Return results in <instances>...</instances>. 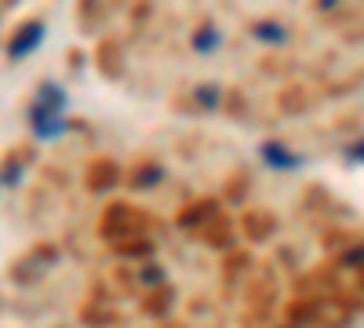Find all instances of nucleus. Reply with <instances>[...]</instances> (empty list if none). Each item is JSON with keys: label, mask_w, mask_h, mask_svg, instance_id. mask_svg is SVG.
<instances>
[{"label": "nucleus", "mask_w": 364, "mask_h": 328, "mask_svg": "<svg viewBox=\"0 0 364 328\" xmlns=\"http://www.w3.org/2000/svg\"><path fill=\"white\" fill-rule=\"evenodd\" d=\"M41 41H44V22H26V26H18V33L11 37L8 55H11V58H22V55L33 51Z\"/></svg>", "instance_id": "2"}, {"label": "nucleus", "mask_w": 364, "mask_h": 328, "mask_svg": "<svg viewBox=\"0 0 364 328\" xmlns=\"http://www.w3.org/2000/svg\"><path fill=\"white\" fill-rule=\"evenodd\" d=\"M262 161L273 164V168H299V164H302L291 150H284L281 142H266V146H262Z\"/></svg>", "instance_id": "3"}, {"label": "nucleus", "mask_w": 364, "mask_h": 328, "mask_svg": "<svg viewBox=\"0 0 364 328\" xmlns=\"http://www.w3.org/2000/svg\"><path fill=\"white\" fill-rule=\"evenodd\" d=\"M219 41H223V37H219V29H211V26H208V29H200V33L193 37V48H197V51H215Z\"/></svg>", "instance_id": "6"}, {"label": "nucleus", "mask_w": 364, "mask_h": 328, "mask_svg": "<svg viewBox=\"0 0 364 328\" xmlns=\"http://www.w3.org/2000/svg\"><path fill=\"white\" fill-rule=\"evenodd\" d=\"M63 110H66L63 88L41 84V92H37V99H33V110H29V117H63Z\"/></svg>", "instance_id": "1"}, {"label": "nucleus", "mask_w": 364, "mask_h": 328, "mask_svg": "<svg viewBox=\"0 0 364 328\" xmlns=\"http://www.w3.org/2000/svg\"><path fill=\"white\" fill-rule=\"evenodd\" d=\"M255 37L266 41V44H284V41H288V29L277 26V22H259V26H255Z\"/></svg>", "instance_id": "5"}, {"label": "nucleus", "mask_w": 364, "mask_h": 328, "mask_svg": "<svg viewBox=\"0 0 364 328\" xmlns=\"http://www.w3.org/2000/svg\"><path fill=\"white\" fill-rule=\"evenodd\" d=\"M350 157H353V161H364V142H360V146H353V150H350Z\"/></svg>", "instance_id": "9"}, {"label": "nucleus", "mask_w": 364, "mask_h": 328, "mask_svg": "<svg viewBox=\"0 0 364 328\" xmlns=\"http://www.w3.org/2000/svg\"><path fill=\"white\" fill-rule=\"evenodd\" d=\"M63 128H66L63 117H33V132H37V139H55V135H63Z\"/></svg>", "instance_id": "4"}, {"label": "nucleus", "mask_w": 364, "mask_h": 328, "mask_svg": "<svg viewBox=\"0 0 364 328\" xmlns=\"http://www.w3.org/2000/svg\"><path fill=\"white\" fill-rule=\"evenodd\" d=\"M157 175H161V168H142L135 183H139V186H154V183H157Z\"/></svg>", "instance_id": "7"}, {"label": "nucleus", "mask_w": 364, "mask_h": 328, "mask_svg": "<svg viewBox=\"0 0 364 328\" xmlns=\"http://www.w3.org/2000/svg\"><path fill=\"white\" fill-rule=\"evenodd\" d=\"M197 92H200V102H204V106H215V102H219V88L208 84V88H197Z\"/></svg>", "instance_id": "8"}]
</instances>
